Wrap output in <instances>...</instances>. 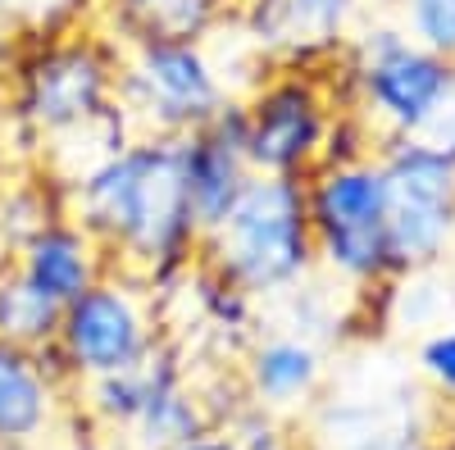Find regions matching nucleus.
<instances>
[{
	"label": "nucleus",
	"mask_w": 455,
	"mask_h": 450,
	"mask_svg": "<svg viewBox=\"0 0 455 450\" xmlns=\"http://www.w3.org/2000/svg\"><path fill=\"white\" fill-rule=\"evenodd\" d=\"M64 214L105 246L114 273L146 282L150 296L201 264L178 137L141 132L124 155L64 186Z\"/></svg>",
	"instance_id": "f257e3e1"
},
{
	"label": "nucleus",
	"mask_w": 455,
	"mask_h": 450,
	"mask_svg": "<svg viewBox=\"0 0 455 450\" xmlns=\"http://www.w3.org/2000/svg\"><path fill=\"white\" fill-rule=\"evenodd\" d=\"M124 46L96 23L68 32H19V46L5 64V123L14 164H36L42 146L78 128L119 100Z\"/></svg>",
	"instance_id": "f03ea898"
},
{
	"label": "nucleus",
	"mask_w": 455,
	"mask_h": 450,
	"mask_svg": "<svg viewBox=\"0 0 455 450\" xmlns=\"http://www.w3.org/2000/svg\"><path fill=\"white\" fill-rule=\"evenodd\" d=\"M201 264L251 300H283L315 278V233L306 209V178L251 173L242 196L201 237Z\"/></svg>",
	"instance_id": "7ed1b4c3"
},
{
	"label": "nucleus",
	"mask_w": 455,
	"mask_h": 450,
	"mask_svg": "<svg viewBox=\"0 0 455 450\" xmlns=\"http://www.w3.org/2000/svg\"><path fill=\"white\" fill-rule=\"evenodd\" d=\"M341 100L373 123L378 141L424 137L455 91V59L419 46L401 23H360L337 59Z\"/></svg>",
	"instance_id": "20e7f679"
},
{
	"label": "nucleus",
	"mask_w": 455,
	"mask_h": 450,
	"mask_svg": "<svg viewBox=\"0 0 455 450\" xmlns=\"http://www.w3.org/2000/svg\"><path fill=\"white\" fill-rule=\"evenodd\" d=\"M306 209L315 233V264L355 291H387L396 282L387 246V178L378 155L351 164H319L306 178Z\"/></svg>",
	"instance_id": "39448f33"
},
{
	"label": "nucleus",
	"mask_w": 455,
	"mask_h": 450,
	"mask_svg": "<svg viewBox=\"0 0 455 450\" xmlns=\"http://www.w3.org/2000/svg\"><path fill=\"white\" fill-rule=\"evenodd\" d=\"M160 342H164V319L150 287L109 269L96 287H87L64 305L55 346L36 351V359L73 396L78 383L141 364Z\"/></svg>",
	"instance_id": "423d86ee"
},
{
	"label": "nucleus",
	"mask_w": 455,
	"mask_h": 450,
	"mask_svg": "<svg viewBox=\"0 0 455 450\" xmlns=\"http://www.w3.org/2000/svg\"><path fill=\"white\" fill-rule=\"evenodd\" d=\"M237 100L246 123L251 173L269 178H310L323 164V146L337 109L347 105L337 87V64L328 68L269 64Z\"/></svg>",
	"instance_id": "0eeeda50"
},
{
	"label": "nucleus",
	"mask_w": 455,
	"mask_h": 450,
	"mask_svg": "<svg viewBox=\"0 0 455 450\" xmlns=\"http://www.w3.org/2000/svg\"><path fill=\"white\" fill-rule=\"evenodd\" d=\"M387 178V246L396 278L424 273L455 250V155L437 137L378 141Z\"/></svg>",
	"instance_id": "6e6552de"
},
{
	"label": "nucleus",
	"mask_w": 455,
	"mask_h": 450,
	"mask_svg": "<svg viewBox=\"0 0 455 450\" xmlns=\"http://www.w3.org/2000/svg\"><path fill=\"white\" fill-rule=\"evenodd\" d=\"M233 100L223 87L219 64L205 42H178V36H150L124 46L119 64V105L146 137H187L210 123Z\"/></svg>",
	"instance_id": "1a4fd4ad"
},
{
	"label": "nucleus",
	"mask_w": 455,
	"mask_h": 450,
	"mask_svg": "<svg viewBox=\"0 0 455 450\" xmlns=\"http://www.w3.org/2000/svg\"><path fill=\"white\" fill-rule=\"evenodd\" d=\"M369 0H242L237 28L269 64L328 68L341 59Z\"/></svg>",
	"instance_id": "9d476101"
},
{
	"label": "nucleus",
	"mask_w": 455,
	"mask_h": 450,
	"mask_svg": "<svg viewBox=\"0 0 455 450\" xmlns=\"http://www.w3.org/2000/svg\"><path fill=\"white\" fill-rule=\"evenodd\" d=\"M182 146V182H187V205L201 237L233 209L242 186L251 182V160H246V123H242V100L233 96L210 123L196 132L178 137Z\"/></svg>",
	"instance_id": "9b49d317"
},
{
	"label": "nucleus",
	"mask_w": 455,
	"mask_h": 450,
	"mask_svg": "<svg viewBox=\"0 0 455 450\" xmlns=\"http://www.w3.org/2000/svg\"><path fill=\"white\" fill-rule=\"evenodd\" d=\"M323 346L300 332H255L251 346L237 355V383L242 396L274 409V414H296L306 409L323 387Z\"/></svg>",
	"instance_id": "f8f14e48"
},
{
	"label": "nucleus",
	"mask_w": 455,
	"mask_h": 450,
	"mask_svg": "<svg viewBox=\"0 0 455 450\" xmlns=\"http://www.w3.org/2000/svg\"><path fill=\"white\" fill-rule=\"evenodd\" d=\"M73 414V396L32 351L0 342V450H36Z\"/></svg>",
	"instance_id": "ddd939ff"
},
{
	"label": "nucleus",
	"mask_w": 455,
	"mask_h": 450,
	"mask_svg": "<svg viewBox=\"0 0 455 450\" xmlns=\"http://www.w3.org/2000/svg\"><path fill=\"white\" fill-rule=\"evenodd\" d=\"M14 269L36 287L46 291L55 305H68L73 296H83L87 287H96L114 264L105 246L83 228V223H73L68 214L55 218L46 233H36L19 255H14Z\"/></svg>",
	"instance_id": "4468645a"
},
{
	"label": "nucleus",
	"mask_w": 455,
	"mask_h": 450,
	"mask_svg": "<svg viewBox=\"0 0 455 450\" xmlns=\"http://www.w3.org/2000/svg\"><path fill=\"white\" fill-rule=\"evenodd\" d=\"M242 0H96V28H105L119 46H137L150 36L178 42H210L237 19Z\"/></svg>",
	"instance_id": "2eb2a0df"
},
{
	"label": "nucleus",
	"mask_w": 455,
	"mask_h": 450,
	"mask_svg": "<svg viewBox=\"0 0 455 450\" xmlns=\"http://www.w3.org/2000/svg\"><path fill=\"white\" fill-rule=\"evenodd\" d=\"M192 359L156 387V396H150L146 409H141V419L119 437V450H173L182 441L219 428L214 405L205 400V391L196 383V364Z\"/></svg>",
	"instance_id": "dca6fc26"
},
{
	"label": "nucleus",
	"mask_w": 455,
	"mask_h": 450,
	"mask_svg": "<svg viewBox=\"0 0 455 450\" xmlns=\"http://www.w3.org/2000/svg\"><path fill=\"white\" fill-rule=\"evenodd\" d=\"M137 137H141V132L132 128L128 109L114 100L105 114H96V119H87V123H78V128H68V132L51 137V141L42 146V155H36V164H42L55 182L68 186V182L87 178L92 169L109 164L114 155H124V150H128Z\"/></svg>",
	"instance_id": "f3484780"
},
{
	"label": "nucleus",
	"mask_w": 455,
	"mask_h": 450,
	"mask_svg": "<svg viewBox=\"0 0 455 450\" xmlns=\"http://www.w3.org/2000/svg\"><path fill=\"white\" fill-rule=\"evenodd\" d=\"M55 218H64V182L42 164H14L0 178V259H14Z\"/></svg>",
	"instance_id": "a211bd4d"
},
{
	"label": "nucleus",
	"mask_w": 455,
	"mask_h": 450,
	"mask_svg": "<svg viewBox=\"0 0 455 450\" xmlns=\"http://www.w3.org/2000/svg\"><path fill=\"white\" fill-rule=\"evenodd\" d=\"M60 314H64V305H55L46 291H36L14 269V259H0V342L32 351V355L46 351V346H55Z\"/></svg>",
	"instance_id": "6ab92c4d"
},
{
	"label": "nucleus",
	"mask_w": 455,
	"mask_h": 450,
	"mask_svg": "<svg viewBox=\"0 0 455 450\" xmlns=\"http://www.w3.org/2000/svg\"><path fill=\"white\" fill-rule=\"evenodd\" d=\"M219 428L233 437L237 450H306V446H300V437L291 432L287 414H274V409H264L255 400H237L223 414Z\"/></svg>",
	"instance_id": "aec40b11"
},
{
	"label": "nucleus",
	"mask_w": 455,
	"mask_h": 450,
	"mask_svg": "<svg viewBox=\"0 0 455 450\" xmlns=\"http://www.w3.org/2000/svg\"><path fill=\"white\" fill-rule=\"evenodd\" d=\"M96 23V0H0V28L14 32H68Z\"/></svg>",
	"instance_id": "412c9836"
},
{
	"label": "nucleus",
	"mask_w": 455,
	"mask_h": 450,
	"mask_svg": "<svg viewBox=\"0 0 455 450\" xmlns=\"http://www.w3.org/2000/svg\"><path fill=\"white\" fill-rule=\"evenodd\" d=\"M401 5V28L419 46L455 59V0H396Z\"/></svg>",
	"instance_id": "4be33fe9"
},
{
	"label": "nucleus",
	"mask_w": 455,
	"mask_h": 450,
	"mask_svg": "<svg viewBox=\"0 0 455 450\" xmlns=\"http://www.w3.org/2000/svg\"><path fill=\"white\" fill-rule=\"evenodd\" d=\"M414 368L433 387V396L455 405V323H442L424 336L419 351H414Z\"/></svg>",
	"instance_id": "5701e85b"
},
{
	"label": "nucleus",
	"mask_w": 455,
	"mask_h": 450,
	"mask_svg": "<svg viewBox=\"0 0 455 450\" xmlns=\"http://www.w3.org/2000/svg\"><path fill=\"white\" fill-rule=\"evenodd\" d=\"M36 450H119V441L105 437V432H96V428L83 423L78 414H68V423H64L51 441H42Z\"/></svg>",
	"instance_id": "b1692460"
},
{
	"label": "nucleus",
	"mask_w": 455,
	"mask_h": 450,
	"mask_svg": "<svg viewBox=\"0 0 455 450\" xmlns=\"http://www.w3.org/2000/svg\"><path fill=\"white\" fill-rule=\"evenodd\" d=\"M173 450H237V446H233V437H228L223 428H210V432H201V437H192V441L173 446Z\"/></svg>",
	"instance_id": "393cba45"
},
{
	"label": "nucleus",
	"mask_w": 455,
	"mask_h": 450,
	"mask_svg": "<svg viewBox=\"0 0 455 450\" xmlns=\"http://www.w3.org/2000/svg\"><path fill=\"white\" fill-rule=\"evenodd\" d=\"M428 137H437L451 155H455V91H451V100H446V109H442V119L433 123V132Z\"/></svg>",
	"instance_id": "a878e982"
},
{
	"label": "nucleus",
	"mask_w": 455,
	"mask_h": 450,
	"mask_svg": "<svg viewBox=\"0 0 455 450\" xmlns=\"http://www.w3.org/2000/svg\"><path fill=\"white\" fill-rule=\"evenodd\" d=\"M14 169V150H10V137H5V123H0V178Z\"/></svg>",
	"instance_id": "bb28decb"
},
{
	"label": "nucleus",
	"mask_w": 455,
	"mask_h": 450,
	"mask_svg": "<svg viewBox=\"0 0 455 450\" xmlns=\"http://www.w3.org/2000/svg\"><path fill=\"white\" fill-rule=\"evenodd\" d=\"M428 450H455V437H451V441H437V446H428Z\"/></svg>",
	"instance_id": "cd10ccee"
},
{
	"label": "nucleus",
	"mask_w": 455,
	"mask_h": 450,
	"mask_svg": "<svg viewBox=\"0 0 455 450\" xmlns=\"http://www.w3.org/2000/svg\"><path fill=\"white\" fill-rule=\"evenodd\" d=\"M410 450H428V446H424V441H419V446H410Z\"/></svg>",
	"instance_id": "c85d7f7f"
},
{
	"label": "nucleus",
	"mask_w": 455,
	"mask_h": 450,
	"mask_svg": "<svg viewBox=\"0 0 455 450\" xmlns=\"http://www.w3.org/2000/svg\"><path fill=\"white\" fill-rule=\"evenodd\" d=\"M0 100H5V87H0Z\"/></svg>",
	"instance_id": "c756f323"
}]
</instances>
